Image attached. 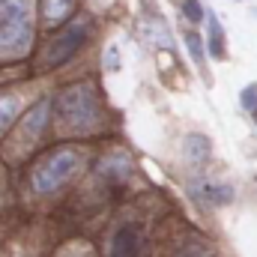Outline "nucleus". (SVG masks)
Instances as JSON below:
<instances>
[{"label": "nucleus", "instance_id": "obj_1", "mask_svg": "<svg viewBox=\"0 0 257 257\" xmlns=\"http://www.w3.org/2000/svg\"><path fill=\"white\" fill-rule=\"evenodd\" d=\"M33 48L30 0H0V63L24 60Z\"/></svg>", "mask_w": 257, "mask_h": 257}, {"label": "nucleus", "instance_id": "obj_2", "mask_svg": "<svg viewBox=\"0 0 257 257\" xmlns=\"http://www.w3.org/2000/svg\"><path fill=\"white\" fill-rule=\"evenodd\" d=\"M57 108V126L63 132H87L99 126V96L93 84H72L54 102Z\"/></svg>", "mask_w": 257, "mask_h": 257}, {"label": "nucleus", "instance_id": "obj_3", "mask_svg": "<svg viewBox=\"0 0 257 257\" xmlns=\"http://www.w3.org/2000/svg\"><path fill=\"white\" fill-rule=\"evenodd\" d=\"M84 165V156L75 153V150H57L51 153L36 171H33V189L39 194H51L57 189H63L66 183L81 171Z\"/></svg>", "mask_w": 257, "mask_h": 257}, {"label": "nucleus", "instance_id": "obj_4", "mask_svg": "<svg viewBox=\"0 0 257 257\" xmlns=\"http://www.w3.org/2000/svg\"><path fill=\"white\" fill-rule=\"evenodd\" d=\"M87 36H90V24H87V21L69 24L63 33H57V39H51V45L45 48L42 66H45V69H54V66H63L66 60H72V57L81 51V45L87 42Z\"/></svg>", "mask_w": 257, "mask_h": 257}, {"label": "nucleus", "instance_id": "obj_5", "mask_svg": "<svg viewBox=\"0 0 257 257\" xmlns=\"http://www.w3.org/2000/svg\"><path fill=\"white\" fill-rule=\"evenodd\" d=\"M147 245V236H144V227L128 221V224H120L117 233L111 236L108 242V257H141Z\"/></svg>", "mask_w": 257, "mask_h": 257}, {"label": "nucleus", "instance_id": "obj_6", "mask_svg": "<svg viewBox=\"0 0 257 257\" xmlns=\"http://www.w3.org/2000/svg\"><path fill=\"white\" fill-rule=\"evenodd\" d=\"M189 194L203 206H227V203H233V186L215 183V180H192Z\"/></svg>", "mask_w": 257, "mask_h": 257}, {"label": "nucleus", "instance_id": "obj_7", "mask_svg": "<svg viewBox=\"0 0 257 257\" xmlns=\"http://www.w3.org/2000/svg\"><path fill=\"white\" fill-rule=\"evenodd\" d=\"M48 117H51V102L48 99H42L27 117H24V123L18 126V138L21 141H27V144H33V141H39V135L48 128Z\"/></svg>", "mask_w": 257, "mask_h": 257}, {"label": "nucleus", "instance_id": "obj_8", "mask_svg": "<svg viewBox=\"0 0 257 257\" xmlns=\"http://www.w3.org/2000/svg\"><path fill=\"white\" fill-rule=\"evenodd\" d=\"M96 174L105 183H126L128 174H132V162H128L126 153H111L96 165Z\"/></svg>", "mask_w": 257, "mask_h": 257}, {"label": "nucleus", "instance_id": "obj_9", "mask_svg": "<svg viewBox=\"0 0 257 257\" xmlns=\"http://www.w3.org/2000/svg\"><path fill=\"white\" fill-rule=\"evenodd\" d=\"M209 156H212V144H209L206 135H200V132L186 135V141H183V159H186L189 165L197 168V165L209 162Z\"/></svg>", "mask_w": 257, "mask_h": 257}, {"label": "nucleus", "instance_id": "obj_10", "mask_svg": "<svg viewBox=\"0 0 257 257\" xmlns=\"http://www.w3.org/2000/svg\"><path fill=\"white\" fill-rule=\"evenodd\" d=\"M39 6H42V21H45V27H54V24H60V21H66V18L72 15L75 0H39Z\"/></svg>", "mask_w": 257, "mask_h": 257}, {"label": "nucleus", "instance_id": "obj_11", "mask_svg": "<svg viewBox=\"0 0 257 257\" xmlns=\"http://www.w3.org/2000/svg\"><path fill=\"white\" fill-rule=\"evenodd\" d=\"M206 15V27H209V54L215 57V60H224V36H221V24H218V18L212 15V12H203Z\"/></svg>", "mask_w": 257, "mask_h": 257}, {"label": "nucleus", "instance_id": "obj_12", "mask_svg": "<svg viewBox=\"0 0 257 257\" xmlns=\"http://www.w3.org/2000/svg\"><path fill=\"white\" fill-rule=\"evenodd\" d=\"M21 111V99L18 96H0V132L9 126Z\"/></svg>", "mask_w": 257, "mask_h": 257}, {"label": "nucleus", "instance_id": "obj_13", "mask_svg": "<svg viewBox=\"0 0 257 257\" xmlns=\"http://www.w3.org/2000/svg\"><path fill=\"white\" fill-rule=\"evenodd\" d=\"M186 45H189V51H192V60L203 69V60H206V57H203V42H200V36H197V33H186Z\"/></svg>", "mask_w": 257, "mask_h": 257}, {"label": "nucleus", "instance_id": "obj_14", "mask_svg": "<svg viewBox=\"0 0 257 257\" xmlns=\"http://www.w3.org/2000/svg\"><path fill=\"white\" fill-rule=\"evenodd\" d=\"M239 105H242L248 114H257V84H248V87L239 93Z\"/></svg>", "mask_w": 257, "mask_h": 257}, {"label": "nucleus", "instance_id": "obj_15", "mask_svg": "<svg viewBox=\"0 0 257 257\" xmlns=\"http://www.w3.org/2000/svg\"><path fill=\"white\" fill-rule=\"evenodd\" d=\"M177 257H212V251L206 248V242H189Z\"/></svg>", "mask_w": 257, "mask_h": 257}, {"label": "nucleus", "instance_id": "obj_16", "mask_svg": "<svg viewBox=\"0 0 257 257\" xmlns=\"http://www.w3.org/2000/svg\"><path fill=\"white\" fill-rule=\"evenodd\" d=\"M183 12H186V18H189L192 24H200V18H203V6H200L197 0H186V3H183Z\"/></svg>", "mask_w": 257, "mask_h": 257}, {"label": "nucleus", "instance_id": "obj_17", "mask_svg": "<svg viewBox=\"0 0 257 257\" xmlns=\"http://www.w3.org/2000/svg\"><path fill=\"white\" fill-rule=\"evenodd\" d=\"M102 63H105V72H117V69H120V48H117V45H108Z\"/></svg>", "mask_w": 257, "mask_h": 257}, {"label": "nucleus", "instance_id": "obj_18", "mask_svg": "<svg viewBox=\"0 0 257 257\" xmlns=\"http://www.w3.org/2000/svg\"><path fill=\"white\" fill-rule=\"evenodd\" d=\"M63 257H81V254H75V251H66ZM84 257H90V254H84Z\"/></svg>", "mask_w": 257, "mask_h": 257}]
</instances>
